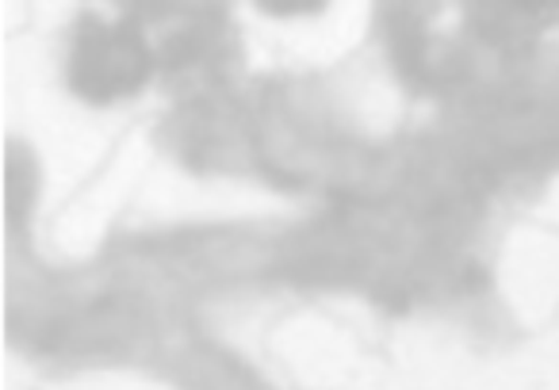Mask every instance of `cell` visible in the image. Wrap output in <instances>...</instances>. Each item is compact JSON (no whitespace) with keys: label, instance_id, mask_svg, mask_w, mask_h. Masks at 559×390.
<instances>
[{"label":"cell","instance_id":"obj_1","mask_svg":"<svg viewBox=\"0 0 559 390\" xmlns=\"http://www.w3.org/2000/svg\"><path fill=\"white\" fill-rule=\"evenodd\" d=\"M150 70L154 58L134 24L108 27L104 20H81L70 54V85L78 96L93 103L119 100L139 93Z\"/></svg>","mask_w":559,"mask_h":390}]
</instances>
